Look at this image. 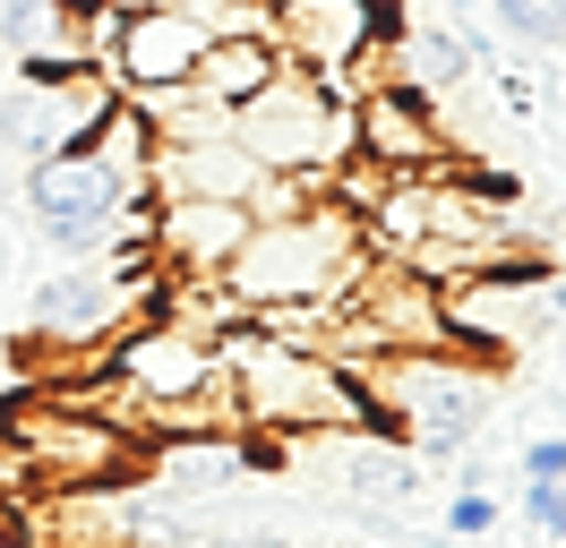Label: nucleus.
<instances>
[{
  "instance_id": "nucleus-3",
  "label": "nucleus",
  "mask_w": 566,
  "mask_h": 548,
  "mask_svg": "<svg viewBox=\"0 0 566 548\" xmlns=\"http://www.w3.org/2000/svg\"><path fill=\"white\" fill-rule=\"evenodd\" d=\"M369 420H387L403 454H472L490 429V369L472 351H395L360 377Z\"/></svg>"
},
{
  "instance_id": "nucleus-23",
  "label": "nucleus",
  "mask_w": 566,
  "mask_h": 548,
  "mask_svg": "<svg viewBox=\"0 0 566 548\" xmlns=\"http://www.w3.org/2000/svg\"><path fill=\"white\" fill-rule=\"evenodd\" d=\"M490 548H497V540H490Z\"/></svg>"
},
{
  "instance_id": "nucleus-15",
  "label": "nucleus",
  "mask_w": 566,
  "mask_h": 548,
  "mask_svg": "<svg viewBox=\"0 0 566 548\" xmlns=\"http://www.w3.org/2000/svg\"><path fill=\"white\" fill-rule=\"evenodd\" d=\"M490 18L532 52H566V0H490Z\"/></svg>"
},
{
  "instance_id": "nucleus-7",
  "label": "nucleus",
  "mask_w": 566,
  "mask_h": 548,
  "mask_svg": "<svg viewBox=\"0 0 566 548\" xmlns=\"http://www.w3.org/2000/svg\"><path fill=\"white\" fill-rule=\"evenodd\" d=\"M95 369H112L146 411H172V403H207L223 394V369H214V342L172 326V317H129L112 342H95Z\"/></svg>"
},
{
  "instance_id": "nucleus-12",
  "label": "nucleus",
  "mask_w": 566,
  "mask_h": 548,
  "mask_svg": "<svg viewBox=\"0 0 566 548\" xmlns=\"http://www.w3.org/2000/svg\"><path fill=\"white\" fill-rule=\"evenodd\" d=\"M198 52H207V34L172 18L164 0H146L120 18V43H112V86L120 95H164V86H189L198 77Z\"/></svg>"
},
{
  "instance_id": "nucleus-5",
  "label": "nucleus",
  "mask_w": 566,
  "mask_h": 548,
  "mask_svg": "<svg viewBox=\"0 0 566 548\" xmlns=\"http://www.w3.org/2000/svg\"><path fill=\"white\" fill-rule=\"evenodd\" d=\"M27 205H35V232L61 266L112 257V249H146V214H155V198H129L86 146L52 155V164H27Z\"/></svg>"
},
{
  "instance_id": "nucleus-14",
  "label": "nucleus",
  "mask_w": 566,
  "mask_h": 548,
  "mask_svg": "<svg viewBox=\"0 0 566 548\" xmlns=\"http://www.w3.org/2000/svg\"><path fill=\"white\" fill-rule=\"evenodd\" d=\"M395 77L421 103H447V95L472 86V43H463L455 27H403L395 34Z\"/></svg>"
},
{
  "instance_id": "nucleus-10",
  "label": "nucleus",
  "mask_w": 566,
  "mask_h": 548,
  "mask_svg": "<svg viewBox=\"0 0 566 548\" xmlns=\"http://www.w3.org/2000/svg\"><path fill=\"white\" fill-rule=\"evenodd\" d=\"M266 472V445L241 438V429H198V438H155L146 445V479L155 497H172V506H207L214 488H241V479Z\"/></svg>"
},
{
  "instance_id": "nucleus-22",
  "label": "nucleus",
  "mask_w": 566,
  "mask_h": 548,
  "mask_svg": "<svg viewBox=\"0 0 566 548\" xmlns=\"http://www.w3.org/2000/svg\"><path fill=\"white\" fill-rule=\"evenodd\" d=\"M112 9H146V0H112Z\"/></svg>"
},
{
  "instance_id": "nucleus-4",
  "label": "nucleus",
  "mask_w": 566,
  "mask_h": 548,
  "mask_svg": "<svg viewBox=\"0 0 566 548\" xmlns=\"http://www.w3.org/2000/svg\"><path fill=\"white\" fill-rule=\"evenodd\" d=\"M0 438L27 454V472H35L43 497H70V488L112 497V488H138L146 479V438L112 429L95 411H70L61 394H43V386L0 403Z\"/></svg>"
},
{
  "instance_id": "nucleus-16",
  "label": "nucleus",
  "mask_w": 566,
  "mask_h": 548,
  "mask_svg": "<svg viewBox=\"0 0 566 548\" xmlns=\"http://www.w3.org/2000/svg\"><path fill=\"white\" fill-rule=\"evenodd\" d=\"M172 18H189V27L207 34H266V0H164Z\"/></svg>"
},
{
  "instance_id": "nucleus-6",
  "label": "nucleus",
  "mask_w": 566,
  "mask_h": 548,
  "mask_svg": "<svg viewBox=\"0 0 566 548\" xmlns=\"http://www.w3.org/2000/svg\"><path fill=\"white\" fill-rule=\"evenodd\" d=\"M232 137L249 146L258 171H292V180H326L335 164H353V103L326 95L310 68H283L275 86L232 112Z\"/></svg>"
},
{
  "instance_id": "nucleus-11",
  "label": "nucleus",
  "mask_w": 566,
  "mask_h": 548,
  "mask_svg": "<svg viewBox=\"0 0 566 548\" xmlns=\"http://www.w3.org/2000/svg\"><path fill=\"white\" fill-rule=\"evenodd\" d=\"M241 240H249V205H223V198H164L146 214L155 274H223Z\"/></svg>"
},
{
  "instance_id": "nucleus-20",
  "label": "nucleus",
  "mask_w": 566,
  "mask_h": 548,
  "mask_svg": "<svg viewBox=\"0 0 566 548\" xmlns=\"http://www.w3.org/2000/svg\"><path fill=\"white\" fill-rule=\"evenodd\" d=\"M27 514H35V497H0V548L27 540Z\"/></svg>"
},
{
  "instance_id": "nucleus-9",
  "label": "nucleus",
  "mask_w": 566,
  "mask_h": 548,
  "mask_svg": "<svg viewBox=\"0 0 566 548\" xmlns=\"http://www.w3.org/2000/svg\"><path fill=\"white\" fill-rule=\"evenodd\" d=\"M353 155L378 171H447L455 137L438 120V103H421L412 86H378L353 103Z\"/></svg>"
},
{
  "instance_id": "nucleus-2",
  "label": "nucleus",
  "mask_w": 566,
  "mask_h": 548,
  "mask_svg": "<svg viewBox=\"0 0 566 548\" xmlns=\"http://www.w3.org/2000/svg\"><path fill=\"white\" fill-rule=\"evenodd\" d=\"M360 274H369V240H360L353 214H335V205H301V214H283V223H249V240L232 249V266L214 274L249 317H266V308H335L360 292Z\"/></svg>"
},
{
  "instance_id": "nucleus-1",
  "label": "nucleus",
  "mask_w": 566,
  "mask_h": 548,
  "mask_svg": "<svg viewBox=\"0 0 566 548\" xmlns=\"http://www.w3.org/2000/svg\"><path fill=\"white\" fill-rule=\"evenodd\" d=\"M214 369H223V411H232V429L266 445V463H275L283 445H301V438L369 429V394H360L353 377L335 369V360H318V351L275 342L258 317L232 326V335H214Z\"/></svg>"
},
{
  "instance_id": "nucleus-8",
  "label": "nucleus",
  "mask_w": 566,
  "mask_h": 548,
  "mask_svg": "<svg viewBox=\"0 0 566 548\" xmlns=\"http://www.w3.org/2000/svg\"><path fill=\"white\" fill-rule=\"evenodd\" d=\"M120 103L112 86V68H70V77H52V86H9L0 95V137H9V155H27V164H52V155H77L86 137L104 129V112Z\"/></svg>"
},
{
  "instance_id": "nucleus-13",
  "label": "nucleus",
  "mask_w": 566,
  "mask_h": 548,
  "mask_svg": "<svg viewBox=\"0 0 566 548\" xmlns=\"http://www.w3.org/2000/svg\"><path fill=\"white\" fill-rule=\"evenodd\" d=\"M283 68H292V61H283L275 34H214L207 52H198V77H189V86H198L214 112H241L258 86H275Z\"/></svg>"
},
{
  "instance_id": "nucleus-21",
  "label": "nucleus",
  "mask_w": 566,
  "mask_h": 548,
  "mask_svg": "<svg viewBox=\"0 0 566 548\" xmlns=\"http://www.w3.org/2000/svg\"><path fill=\"white\" fill-rule=\"evenodd\" d=\"M438 9H447V18H472V9H481V0H438Z\"/></svg>"
},
{
  "instance_id": "nucleus-17",
  "label": "nucleus",
  "mask_w": 566,
  "mask_h": 548,
  "mask_svg": "<svg viewBox=\"0 0 566 548\" xmlns=\"http://www.w3.org/2000/svg\"><path fill=\"white\" fill-rule=\"evenodd\" d=\"M497 531V497L490 488H455L447 497V540H490Z\"/></svg>"
},
{
  "instance_id": "nucleus-19",
  "label": "nucleus",
  "mask_w": 566,
  "mask_h": 548,
  "mask_svg": "<svg viewBox=\"0 0 566 548\" xmlns=\"http://www.w3.org/2000/svg\"><path fill=\"white\" fill-rule=\"evenodd\" d=\"M515 463H524V479H566V438H532Z\"/></svg>"
},
{
  "instance_id": "nucleus-18",
  "label": "nucleus",
  "mask_w": 566,
  "mask_h": 548,
  "mask_svg": "<svg viewBox=\"0 0 566 548\" xmlns=\"http://www.w3.org/2000/svg\"><path fill=\"white\" fill-rule=\"evenodd\" d=\"M524 514H532V531L566 540V479H524Z\"/></svg>"
}]
</instances>
